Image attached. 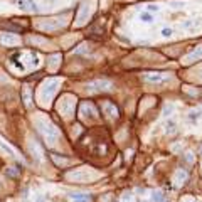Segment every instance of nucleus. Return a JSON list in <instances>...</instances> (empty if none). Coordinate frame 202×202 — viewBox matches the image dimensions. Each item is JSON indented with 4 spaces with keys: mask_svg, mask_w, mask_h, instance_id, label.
<instances>
[{
    "mask_svg": "<svg viewBox=\"0 0 202 202\" xmlns=\"http://www.w3.org/2000/svg\"><path fill=\"white\" fill-rule=\"evenodd\" d=\"M143 81L152 83V84H164L168 81V76L164 73H147L143 74Z\"/></svg>",
    "mask_w": 202,
    "mask_h": 202,
    "instance_id": "1",
    "label": "nucleus"
},
{
    "mask_svg": "<svg viewBox=\"0 0 202 202\" xmlns=\"http://www.w3.org/2000/svg\"><path fill=\"white\" fill-rule=\"evenodd\" d=\"M111 88V83L103 79V81H91L88 83V89H98V91H106Z\"/></svg>",
    "mask_w": 202,
    "mask_h": 202,
    "instance_id": "2",
    "label": "nucleus"
},
{
    "mask_svg": "<svg viewBox=\"0 0 202 202\" xmlns=\"http://www.w3.org/2000/svg\"><path fill=\"white\" fill-rule=\"evenodd\" d=\"M19 7L22 10H29V12H37V3L34 0H19Z\"/></svg>",
    "mask_w": 202,
    "mask_h": 202,
    "instance_id": "3",
    "label": "nucleus"
},
{
    "mask_svg": "<svg viewBox=\"0 0 202 202\" xmlns=\"http://www.w3.org/2000/svg\"><path fill=\"white\" fill-rule=\"evenodd\" d=\"M71 199L73 201H89L91 197L88 194H71Z\"/></svg>",
    "mask_w": 202,
    "mask_h": 202,
    "instance_id": "4",
    "label": "nucleus"
},
{
    "mask_svg": "<svg viewBox=\"0 0 202 202\" xmlns=\"http://www.w3.org/2000/svg\"><path fill=\"white\" fill-rule=\"evenodd\" d=\"M152 201H153V202H164V201H165V197H164V194H162V192H153Z\"/></svg>",
    "mask_w": 202,
    "mask_h": 202,
    "instance_id": "5",
    "label": "nucleus"
},
{
    "mask_svg": "<svg viewBox=\"0 0 202 202\" xmlns=\"http://www.w3.org/2000/svg\"><path fill=\"white\" fill-rule=\"evenodd\" d=\"M0 147L3 148V150H5V152H7V153H9V155H12V157H15V152H14V150H12V148L9 147V145H7V143H5V142H2V140H0Z\"/></svg>",
    "mask_w": 202,
    "mask_h": 202,
    "instance_id": "6",
    "label": "nucleus"
},
{
    "mask_svg": "<svg viewBox=\"0 0 202 202\" xmlns=\"http://www.w3.org/2000/svg\"><path fill=\"white\" fill-rule=\"evenodd\" d=\"M140 20H142V22H152V14H150V12H142V14H140Z\"/></svg>",
    "mask_w": 202,
    "mask_h": 202,
    "instance_id": "7",
    "label": "nucleus"
},
{
    "mask_svg": "<svg viewBox=\"0 0 202 202\" xmlns=\"http://www.w3.org/2000/svg\"><path fill=\"white\" fill-rule=\"evenodd\" d=\"M199 118H201V113H199V111H190V113H189V120H190V121H197Z\"/></svg>",
    "mask_w": 202,
    "mask_h": 202,
    "instance_id": "8",
    "label": "nucleus"
},
{
    "mask_svg": "<svg viewBox=\"0 0 202 202\" xmlns=\"http://www.w3.org/2000/svg\"><path fill=\"white\" fill-rule=\"evenodd\" d=\"M174 111V105H165L164 106V116H170Z\"/></svg>",
    "mask_w": 202,
    "mask_h": 202,
    "instance_id": "9",
    "label": "nucleus"
},
{
    "mask_svg": "<svg viewBox=\"0 0 202 202\" xmlns=\"http://www.w3.org/2000/svg\"><path fill=\"white\" fill-rule=\"evenodd\" d=\"M172 34H174V29H170V27L162 29V36L164 37H172Z\"/></svg>",
    "mask_w": 202,
    "mask_h": 202,
    "instance_id": "10",
    "label": "nucleus"
},
{
    "mask_svg": "<svg viewBox=\"0 0 202 202\" xmlns=\"http://www.w3.org/2000/svg\"><path fill=\"white\" fill-rule=\"evenodd\" d=\"M147 9H148V12H150V14H152V12H158V10H160V7H158V5H155V3H150Z\"/></svg>",
    "mask_w": 202,
    "mask_h": 202,
    "instance_id": "11",
    "label": "nucleus"
}]
</instances>
